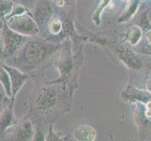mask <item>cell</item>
<instances>
[{"label":"cell","instance_id":"6da1fadb","mask_svg":"<svg viewBox=\"0 0 151 141\" xmlns=\"http://www.w3.org/2000/svg\"><path fill=\"white\" fill-rule=\"evenodd\" d=\"M57 46L43 40H34L27 41L18 56L19 63H25L29 66H37L44 62L47 57L55 53Z\"/></svg>","mask_w":151,"mask_h":141},{"label":"cell","instance_id":"7a4b0ae2","mask_svg":"<svg viewBox=\"0 0 151 141\" xmlns=\"http://www.w3.org/2000/svg\"><path fill=\"white\" fill-rule=\"evenodd\" d=\"M1 40L3 43L2 54L4 56H16L21 49L24 46L28 40V36L20 34L16 31L12 30L5 20L1 21Z\"/></svg>","mask_w":151,"mask_h":141},{"label":"cell","instance_id":"3957f363","mask_svg":"<svg viewBox=\"0 0 151 141\" xmlns=\"http://www.w3.org/2000/svg\"><path fill=\"white\" fill-rule=\"evenodd\" d=\"M12 30L28 37H35L40 34V27L33 15L29 12L23 14L15 15L8 19H3Z\"/></svg>","mask_w":151,"mask_h":141},{"label":"cell","instance_id":"277c9868","mask_svg":"<svg viewBox=\"0 0 151 141\" xmlns=\"http://www.w3.org/2000/svg\"><path fill=\"white\" fill-rule=\"evenodd\" d=\"M59 101V94L57 88L52 85L40 88L35 100L37 109L41 113H46L53 110Z\"/></svg>","mask_w":151,"mask_h":141},{"label":"cell","instance_id":"5b68a950","mask_svg":"<svg viewBox=\"0 0 151 141\" xmlns=\"http://www.w3.org/2000/svg\"><path fill=\"white\" fill-rule=\"evenodd\" d=\"M78 60L77 56H63L61 54L60 57L56 60L55 66L57 67L59 72V78L55 81L52 82V84H57V83H62L68 81L70 77H72L74 74L77 72V68H79L78 63H76Z\"/></svg>","mask_w":151,"mask_h":141},{"label":"cell","instance_id":"8992f818","mask_svg":"<svg viewBox=\"0 0 151 141\" xmlns=\"http://www.w3.org/2000/svg\"><path fill=\"white\" fill-rule=\"evenodd\" d=\"M114 49L116 56L119 57V59H120L129 69L139 71L144 67L142 59H140L139 56L136 55V53H134L131 48H129V46L124 45V44L116 45V46H114Z\"/></svg>","mask_w":151,"mask_h":141},{"label":"cell","instance_id":"52a82bcc","mask_svg":"<svg viewBox=\"0 0 151 141\" xmlns=\"http://www.w3.org/2000/svg\"><path fill=\"white\" fill-rule=\"evenodd\" d=\"M54 10L49 3H39L33 10V17L40 30L48 28V25L53 18Z\"/></svg>","mask_w":151,"mask_h":141},{"label":"cell","instance_id":"ba28073f","mask_svg":"<svg viewBox=\"0 0 151 141\" xmlns=\"http://www.w3.org/2000/svg\"><path fill=\"white\" fill-rule=\"evenodd\" d=\"M121 98L125 102L140 103L145 106V103L151 101V93L147 90H141L132 85H128L122 91Z\"/></svg>","mask_w":151,"mask_h":141},{"label":"cell","instance_id":"9c48e42d","mask_svg":"<svg viewBox=\"0 0 151 141\" xmlns=\"http://www.w3.org/2000/svg\"><path fill=\"white\" fill-rule=\"evenodd\" d=\"M13 103L14 99H9L7 103H1V131L6 132L10 127L18 123V121L13 114Z\"/></svg>","mask_w":151,"mask_h":141},{"label":"cell","instance_id":"30bf717a","mask_svg":"<svg viewBox=\"0 0 151 141\" xmlns=\"http://www.w3.org/2000/svg\"><path fill=\"white\" fill-rule=\"evenodd\" d=\"M3 67L7 70L10 76V80H12V99L15 100V96H16V94L21 90V87L24 86V84L28 79V75L12 66L3 65Z\"/></svg>","mask_w":151,"mask_h":141},{"label":"cell","instance_id":"8fae6325","mask_svg":"<svg viewBox=\"0 0 151 141\" xmlns=\"http://www.w3.org/2000/svg\"><path fill=\"white\" fill-rule=\"evenodd\" d=\"M15 129L13 130L12 137L16 140H30L34 137V128L31 121H24L19 124L14 125Z\"/></svg>","mask_w":151,"mask_h":141},{"label":"cell","instance_id":"7c38bea8","mask_svg":"<svg viewBox=\"0 0 151 141\" xmlns=\"http://www.w3.org/2000/svg\"><path fill=\"white\" fill-rule=\"evenodd\" d=\"M73 135L76 140L79 141H93L96 139L97 132L90 125H80L75 128Z\"/></svg>","mask_w":151,"mask_h":141},{"label":"cell","instance_id":"4fadbf2b","mask_svg":"<svg viewBox=\"0 0 151 141\" xmlns=\"http://www.w3.org/2000/svg\"><path fill=\"white\" fill-rule=\"evenodd\" d=\"M137 103V108L136 111L134 114V119L136 121L137 127L141 130V131H145V130H149L151 128V121L150 118L147 116L145 114V110L142 108V106H140V103Z\"/></svg>","mask_w":151,"mask_h":141},{"label":"cell","instance_id":"5bb4252c","mask_svg":"<svg viewBox=\"0 0 151 141\" xmlns=\"http://www.w3.org/2000/svg\"><path fill=\"white\" fill-rule=\"evenodd\" d=\"M139 5H140V0H129V1H128L127 6L124 9L121 16L117 20V23L119 24L126 23L131 20L138 12Z\"/></svg>","mask_w":151,"mask_h":141},{"label":"cell","instance_id":"9a60e30c","mask_svg":"<svg viewBox=\"0 0 151 141\" xmlns=\"http://www.w3.org/2000/svg\"><path fill=\"white\" fill-rule=\"evenodd\" d=\"M143 37V29L139 25H135L129 27L127 34V41L131 46H136Z\"/></svg>","mask_w":151,"mask_h":141},{"label":"cell","instance_id":"2e32d148","mask_svg":"<svg viewBox=\"0 0 151 141\" xmlns=\"http://www.w3.org/2000/svg\"><path fill=\"white\" fill-rule=\"evenodd\" d=\"M0 82L4 88V91L6 93L8 98L12 99V80H10V76L9 72L4 67L1 69V74H0Z\"/></svg>","mask_w":151,"mask_h":141},{"label":"cell","instance_id":"e0dca14e","mask_svg":"<svg viewBox=\"0 0 151 141\" xmlns=\"http://www.w3.org/2000/svg\"><path fill=\"white\" fill-rule=\"evenodd\" d=\"M112 0H100L98 6L95 9L94 13L92 14V21L96 24V25H101V16L103 12V10L106 9Z\"/></svg>","mask_w":151,"mask_h":141},{"label":"cell","instance_id":"ac0fdd59","mask_svg":"<svg viewBox=\"0 0 151 141\" xmlns=\"http://www.w3.org/2000/svg\"><path fill=\"white\" fill-rule=\"evenodd\" d=\"M48 30L53 35H59L63 30V21L59 17H53L48 25Z\"/></svg>","mask_w":151,"mask_h":141},{"label":"cell","instance_id":"d6986e66","mask_svg":"<svg viewBox=\"0 0 151 141\" xmlns=\"http://www.w3.org/2000/svg\"><path fill=\"white\" fill-rule=\"evenodd\" d=\"M14 7V3L12 0H1V18L5 19L10 14Z\"/></svg>","mask_w":151,"mask_h":141},{"label":"cell","instance_id":"ffe728a7","mask_svg":"<svg viewBox=\"0 0 151 141\" xmlns=\"http://www.w3.org/2000/svg\"><path fill=\"white\" fill-rule=\"evenodd\" d=\"M29 12V10L25 8L24 5L22 4H14V7H13V9H12V12H10L9 15H8V16L5 18V19H8V18H10V17H12V16H15V15H20V14H23L24 12Z\"/></svg>","mask_w":151,"mask_h":141},{"label":"cell","instance_id":"44dd1931","mask_svg":"<svg viewBox=\"0 0 151 141\" xmlns=\"http://www.w3.org/2000/svg\"><path fill=\"white\" fill-rule=\"evenodd\" d=\"M64 139L63 137H59L58 134H55L53 130V125H50V128H49V134H47V137H46V140H62Z\"/></svg>","mask_w":151,"mask_h":141},{"label":"cell","instance_id":"7402d4cb","mask_svg":"<svg viewBox=\"0 0 151 141\" xmlns=\"http://www.w3.org/2000/svg\"><path fill=\"white\" fill-rule=\"evenodd\" d=\"M33 140L39 141V140H46V139L44 138V135H43L42 133L40 132V131H37V132H36V134H34Z\"/></svg>","mask_w":151,"mask_h":141},{"label":"cell","instance_id":"603a6c76","mask_svg":"<svg viewBox=\"0 0 151 141\" xmlns=\"http://www.w3.org/2000/svg\"><path fill=\"white\" fill-rule=\"evenodd\" d=\"M145 114L147 117L151 118V101L145 103Z\"/></svg>","mask_w":151,"mask_h":141},{"label":"cell","instance_id":"cb8c5ba5","mask_svg":"<svg viewBox=\"0 0 151 141\" xmlns=\"http://www.w3.org/2000/svg\"><path fill=\"white\" fill-rule=\"evenodd\" d=\"M145 39H147L148 43L151 44V29L147 31V33H145Z\"/></svg>","mask_w":151,"mask_h":141},{"label":"cell","instance_id":"d4e9b609","mask_svg":"<svg viewBox=\"0 0 151 141\" xmlns=\"http://www.w3.org/2000/svg\"><path fill=\"white\" fill-rule=\"evenodd\" d=\"M147 90L151 93V77L148 78V80L147 82Z\"/></svg>","mask_w":151,"mask_h":141},{"label":"cell","instance_id":"484cf974","mask_svg":"<svg viewBox=\"0 0 151 141\" xmlns=\"http://www.w3.org/2000/svg\"><path fill=\"white\" fill-rule=\"evenodd\" d=\"M65 2H66L67 5L70 6V5H73L76 2V0H65Z\"/></svg>","mask_w":151,"mask_h":141},{"label":"cell","instance_id":"4316f807","mask_svg":"<svg viewBox=\"0 0 151 141\" xmlns=\"http://www.w3.org/2000/svg\"><path fill=\"white\" fill-rule=\"evenodd\" d=\"M145 53H147V54H149V55H151V50H149V51H145Z\"/></svg>","mask_w":151,"mask_h":141},{"label":"cell","instance_id":"83f0119b","mask_svg":"<svg viewBox=\"0 0 151 141\" xmlns=\"http://www.w3.org/2000/svg\"><path fill=\"white\" fill-rule=\"evenodd\" d=\"M123 1H126V2H128V1H129V0H123Z\"/></svg>","mask_w":151,"mask_h":141}]
</instances>
